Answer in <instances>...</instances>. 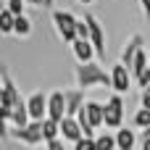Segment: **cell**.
Returning <instances> with one entry per match:
<instances>
[{
	"label": "cell",
	"instance_id": "cell-16",
	"mask_svg": "<svg viewBox=\"0 0 150 150\" xmlns=\"http://www.w3.org/2000/svg\"><path fill=\"white\" fill-rule=\"evenodd\" d=\"M145 66H148V53H145V50H142V45H140V47H137V53H134V58H132V63H129L132 76H137Z\"/></svg>",
	"mask_w": 150,
	"mask_h": 150
},
{
	"label": "cell",
	"instance_id": "cell-8",
	"mask_svg": "<svg viewBox=\"0 0 150 150\" xmlns=\"http://www.w3.org/2000/svg\"><path fill=\"white\" fill-rule=\"evenodd\" d=\"M26 113H29V119L42 121V119L47 116V98H45L42 92H34V95L26 100Z\"/></svg>",
	"mask_w": 150,
	"mask_h": 150
},
{
	"label": "cell",
	"instance_id": "cell-1",
	"mask_svg": "<svg viewBox=\"0 0 150 150\" xmlns=\"http://www.w3.org/2000/svg\"><path fill=\"white\" fill-rule=\"evenodd\" d=\"M76 84H79V90H90V87H95V84L111 87V74H105L100 66L84 61V63L76 66Z\"/></svg>",
	"mask_w": 150,
	"mask_h": 150
},
{
	"label": "cell",
	"instance_id": "cell-20",
	"mask_svg": "<svg viewBox=\"0 0 150 150\" xmlns=\"http://www.w3.org/2000/svg\"><path fill=\"white\" fill-rule=\"evenodd\" d=\"M0 32H3V34H11V32H13V13H11L8 8L0 11Z\"/></svg>",
	"mask_w": 150,
	"mask_h": 150
},
{
	"label": "cell",
	"instance_id": "cell-30",
	"mask_svg": "<svg viewBox=\"0 0 150 150\" xmlns=\"http://www.w3.org/2000/svg\"><path fill=\"white\" fill-rule=\"evenodd\" d=\"M142 148H145V150H150V137H142Z\"/></svg>",
	"mask_w": 150,
	"mask_h": 150
},
{
	"label": "cell",
	"instance_id": "cell-14",
	"mask_svg": "<svg viewBox=\"0 0 150 150\" xmlns=\"http://www.w3.org/2000/svg\"><path fill=\"white\" fill-rule=\"evenodd\" d=\"M84 111H87V119H90L92 129L103 127V105L100 103H84Z\"/></svg>",
	"mask_w": 150,
	"mask_h": 150
},
{
	"label": "cell",
	"instance_id": "cell-23",
	"mask_svg": "<svg viewBox=\"0 0 150 150\" xmlns=\"http://www.w3.org/2000/svg\"><path fill=\"white\" fill-rule=\"evenodd\" d=\"M13 16H18V13H24V0H8V5H5Z\"/></svg>",
	"mask_w": 150,
	"mask_h": 150
},
{
	"label": "cell",
	"instance_id": "cell-33",
	"mask_svg": "<svg viewBox=\"0 0 150 150\" xmlns=\"http://www.w3.org/2000/svg\"><path fill=\"white\" fill-rule=\"evenodd\" d=\"M79 3H84V5H90V3H95V0H79Z\"/></svg>",
	"mask_w": 150,
	"mask_h": 150
},
{
	"label": "cell",
	"instance_id": "cell-5",
	"mask_svg": "<svg viewBox=\"0 0 150 150\" xmlns=\"http://www.w3.org/2000/svg\"><path fill=\"white\" fill-rule=\"evenodd\" d=\"M87 18V26H90V42H92V47H95V53H98V58L100 61H105V34H103V29H100V24H98V18L95 16H84Z\"/></svg>",
	"mask_w": 150,
	"mask_h": 150
},
{
	"label": "cell",
	"instance_id": "cell-21",
	"mask_svg": "<svg viewBox=\"0 0 150 150\" xmlns=\"http://www.w3.org/2000/svg\"><path fill=\"white\" fill-rule=\"evenodd\" d=\"M95 148H98V150L116 148V137H111V134H100V137H95Z\"/></svg>",
	"mask_w": 150,
	"mask_h": 150
},
{
	"label": "cell",
	"instance_id": "cell-34",
	"mask_svg": "<svg viewBox=\"0 0 150 150\" xmlns=\"http://www.w3.org/2000/svg\"><path fill=\"white\" fill-rule=\"evenodd\" d=\"M0 98H3V84H0Z\"/></svg>",
	"mask_w": 150,
	"mask_h": 150
},
{
	"label": "cell",
	"instance_id": "cell-9",
	"mask_svg": "<svg viewBox=\"0 0 150 150\" xmlns=\"http://www.w3.org/2000/svg\"><path fill=\"white\" fill-rule=\"evenodd\" d=\"M71 47H74V55H76L79 63L92 61V55H95V47H92L90 37H74V40H71Z\"/></svg>",
	"mask_w": 150,
	"mask_h": 150
},
{
	"label": "cell",
	"instance_id": "cell-24",
	"mask_svg": "<svg viewBox=\"0 0 150 150\" xmlns=\"http://www.w3.org/2000/svg\"><path fill=\"white\" fill-rule=\"evenodd\" d=\"M134 79L140 82V87H148V84H150V66H145V69H142V71H140Z\"/></svg>",
	"mask_w": 150,
	"mask_h": 150
},
{
	"label": "cell",
	"instance_id": "cell-28",
	"mask_svg": "<svg viewBox=\"0 0 150 150\" xmlns=\"http://www.w3.org/2000/svg\"><path fill=\"white\" fill-rule=\"evenodd\" d=\"M142 108H150V92L148 90L142 92Z\"/></svg>",
	"mask_w": 150,
	"mask_h": 150
},
{
	"label": "cell",
	"instance_id": "cell-3",
	"mask_svg": "<svg viewBox=\"0 0 150 150\" xmlns=\"http://www.w3.org/2000/svg\"><path fill=\"white\" fill-rule=\"evenodd\" d=\"M13 137H18V140L26 142V145H40V142H45V137H42V121L29 119L24 127H16V129H13Z\"/></svg>",
	"mask_w": 150,
	"mask_h": 150
},
{
	"label": "cell",
	"instance_id": "cell-4",
	"mask_svg": "<svg viewBox=\"0 0 150 150\" xmlns=\"http://www.w3.org/2000/svg\"><path fill=\"white\" fill-rule=\"evenodd\" d=\"M53 24H55V29L61 32V37H63L66 42H71V40L76 37V18H74L69 11H55V13H53Z\"/></svg>",
	"mask_w": 150,
	"mask_h": 150
},
{
	"label": "cell",
	"instance_id": "cell-11",
	"mask_svg": "<svg viewBox=\"0 0 150 150\" xmlns=\"http://www.w3.org/2000/svg\"><path fill=\"white\" fill-rule=\"evenodd\" d=\"M16 100H21V98H18L16 84H13L8 76H3V98H0V103H3V105H8V108H13V105H16Z\"/></svg>",
	"mask_w": 150,
	"mask_h": 150
},
{
	"label": "cell",
	"instance_id": "cell-18",
	"mask_svg": "<svg viewBox=\"0 0 150 150\" xmlns=\"http://www.w3.org/2000/svg\"><path fill=\"white\" fill-rule=\"evenodd\" d=\"M140 45H142V37H140V34H134V37L127 42V50H124V55H121V63H124V66L132 63V58H134V53H137Z\"/></svg>",
	"mask_w": 150,
	"mask_h": 150
},
{
	"label": "cell",
	"instance_id": "cell-15",
	"mask_svg": "<svg viewBox=\"0 0 150 150\" xmlns=\"http://www.w3.org/2000/svg\"><path fill=\"white\" fill-rule=\"evenodd\" d=\"M11 121H13V127H24L29 121V113H26V103L24 100H16V105L11 111Z\"/></svg>",
	"mask_w": 150,
	"mask_h": 150
},
{
	"label": "cell",
	"instance_id": "cell-29",
	"mask_svg": "<svg viewBox=\"0 0 150 150\" xmlns=\"http://www.w3.org/2000/svg\"><path fill=\"white\" fill-rule=\"evenodd\" d=\"M140 5H142V11H145V16L150 18V0H140Z\"/></svg>",
	"mask_w": 150,
	"mask_h": 150
},
{
	"label": "cell",
	"instance_id": "cell-10",
	"mask_svg": "<svg viewBox=\"0 0 150 150\" xmlns=\"http://www.w3.org/2000/svg\"><path fill=\"white\" fill-rule=\"evenodd\" d=\"M47 116L55 119V121H61L66 116V98H63V92H53L47 98Z\"/></svg>",
	"mask_w": 150,
	"mask_h": 150
},
{
	"label": "cell",
	"instance_id": "cell-26",
	"mask_svg": "<svg viewBox=\"0 0 150 150\" xmlns=\"http://www.w3.org/2000/svg\"><path fill=\"white\" fill-rule=\"evenodd\" d=\"M47 148H50V150H61V148H63V142L53 137V140H47Z\"/></svg>",
	"mask_w": 150,
	"mask_h": 150
},
{
	"label": "cell",
	"instance_id": "cell-27",
	"mask_svg": "<svg viewBox=\"0 0 150 150\" xmlns=\"http://www.w3.org/2000/svg\"><path fill=\"white\" fill-rule=\"evenodd\" d=\"M8 137V132H5V119L0 116V140H5Z\"/></svg>",
	"mask_w": 150,
	"mask_h": 150
},
{
	"label": "cell",
	"instance_id": "cell-32",
	"mask_svg": "<svg viewBox=\"0 0 150 150\" xmlns=\"http://www.w3.org/2000/svg\"><path fill=\"white\" fill-rule=\"evenodd\" d=\"M142 137H150V124L145 127V132H142Z\"/></svg>",
	"mask_w": 150,
	"mask_h": 150
},
{
	"label": "cell",
	"instance_id": "cell-7",
	"mask_svg": "<svg viewBox=\"0 0 150 150\" xmlns=\"http://www.w3.org/2000/svg\"><path fill=\"white\" fill-rule=\"evenodd\" d=\"M58 129H61V134H63V140L66 142H76L79 137H82V127H79V121H76V116H63L61 121H58Z\"/></svg>",
	"mask_w": 150,
	"mask_h": 150
},
{
	"label": "cell",
	"instance_id": "cell-13",
	"mask_svg": "<svg viewBox=\"0 0 150 150\" xmlns=\"http://www.w3.org/2000/svg\"><path fill=\"white\" fill-rule=\"evenodd\" d=\"M137 145V134L132 129H121L119 127V134H116V148L119 150H132Z\"/></svg>",
	"mask_w": 150,
	"mask_h": 150
},
{
	"label": "cell",
	"instance_id": "cell-37",
	"mask_svg": "<svg viewBox=\"0 0 150 150\" xmlns=\"http://www.w3.org/2000/svg\"><path fill=\"white\" fill-rule=\"evenodd\" d=\"M145 90H148V92H150V84H148V87H145Z\"/></svg>",
	"mask_w": 150,
	"mask_h": 150
},
{
	"label": "cell",
	"instance_id": "cell-31",
	"mask_svg": "<svg viewBox=\"0 0 150 150\" xmlns=\"http://www.w3.org/2000/svg\"><path fill=\"white\" fill-rule=\"evenodd\" d=\"M24 3H32V5H45V0H24Z\"/></svg>",
	"mask_w": 150,
	"mask_h": 150
},
{
	"label": "cell",
	"instance_id": "cell-22",
	"mask_svg": "<svg viewBox=\"0 0 150 150\" xmlns=\"http://www.w3.org/2000/svg\"><path fill=\"white\" fill-rule=\"evenodd\" d=\"M150 124V108H140L137 113H134V127L137 129H145Z\"/></svg>",
	"mask_w": 150,
	"mask_h": 150
},
{
	"label": "cell",
	"instance_id": "cell-6",
	"mask_svg": "<svg viewBox=\"0 0 150 150\" xmlns=\"http://www.w3.org/2000/svg\"><path fill=\"white\" fill-rule=\"evenodd\" d=\"M129 82H132V71H129V66L116 63V66L111 69V87H113L119 95H124V92L129 90Z\"/></svg>",
	"mask_w": 150,
	"mask_h": 150
},
{
	"label": "cell",
	"instance_id": "cell-25",
	"mask_svg": "<svg viewBox=\"0 0 150 150\" xmlns=\"http://www.w3.org/2000/svg\"><path fill=\"white\" fill-rule=\"evenodd\" d=\"M76 37H90V26H87V18L76 21Z\"/></svg>",
	"mask_w": 150,
	"mask_h": 150
},
{
	"label": "cell",
	"instance_id": "cell-2",
	"mask_svg": "<svg viewBox=\"0 0 150 150\" xmlns=\"http://www.w3.org/2000/svg\"><path fill=\"white\" fill-rule=\"evenodd\" d=\"M124 121V103H121V95L116 92L105 105H103V124L108 129H119Z\"/></svg>",
	"mask_w": 150,
	"mask_h": 150
},
{
	"label": "cell",
	"instance_id": "cell-12",
	"mask_svg": "<svg viewBox=\"0 0 150 150\" xmlns=\"http://www.w3.org/2000/svg\"><path fill=\"white\" fill-rule=\"evenodd\" d=\"M63 98H66V113H69V116H76V111L84 105V100H82V90L63 92Z\"/></svg>",
	"mask_w": 150,
	"mask_h": 150
},
{
	"label": "cell",
	"instance_id": "cell-19",
	"mask_svg": "<svg viewBox=\"0 0 150 150\" xmlns=\"http://www.w3.org/2000/svg\"><path fill=\"white\" fill-rule=\"evenodd\" d=\"M58 134H61L58 121H55V119H50V116H45V119H42V137H45V142H47V140H53V137H58Z\"/></svg>",
	"mask_w": 150,
	"mask_h": 150
},
{
	"label": "cell",
	"instance_id": "cell-35",
	"mask_svg": "<svg viewBox=\"0 0 150 150\" xmlns=\"http://www.w3.org/2000/svg\"><path fill=\"white\" fill-rule=\"evenodd\" d=\"M3 8H5V5H3V0H0V11H3Z\"/></svg>",
	"mask_w": 150,
	"mask_h": 150
},
{
	"label": "cell",
	"instance_id": "cell-17",
	"mask_svg": "<svg viewBox=\"0 0 150 150\" xmlns=\"http://www.w3.org/2000/svg\"><path fill=\"white\" fill-rule=\"evenodd\" d=\"M29 32H32V21H29L24 13L13 16V34H18V37H26Z\"/></svg>",
	"mask_w": 150,
	"mask_h": 150
},
{
	"label": "cell",
	"instance_id": "cell-36",
	"mask_svg": "<svg viewBox=\"0 0 150 150\" xmlns=\"http://www.w3.org/2000/svg\"><path fill=\"white\" fill-rule=\"evenodd\" d=\"M50 3H53V0H45V5H50Z\"/></svg>",
	"mask_w": 150,
	"mask_h": 150
}]
</instances>
